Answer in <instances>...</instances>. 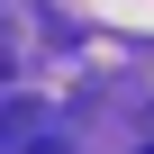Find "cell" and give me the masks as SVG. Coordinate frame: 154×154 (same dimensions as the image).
Returning a JSON list of instances; mask_svg holds the SVG:
<instances>
[{"label": "cell", "instance_id": "1", "mask_svg": "<svg viewBox=\"0 0 154 154\" xmlns=\"http://www.w3.org/2000/svg\"><path fill=\"white\" fill-rule=\"evenodd\" d=\"M0 154H72V136H63L36 100H18L9 118H0Z\"/></svg>", "mask_w": 154, "mask_h": 154}, {"label": "cell", "instance_id": "2", "mask_svg": "<svg viewBox=\"0 0 154 154\" xmlns=\"http://www.w3.org/2000/svg\"><path fill=\"white\" fill-rule=\"evenodd\" d=\"M145 154H154V145H145Z\"/></svg>", "mask_w": 154, "mask_h": 154}]
</instances>
